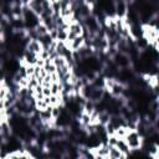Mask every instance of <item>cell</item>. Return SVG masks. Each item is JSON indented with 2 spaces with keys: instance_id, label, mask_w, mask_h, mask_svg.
Masks as SVG:
<instances>
[{
  "instance_id": "2",
  "label": "cell",
  "mask_w": 159,
  "mask_h": 159,
  "mask_svg": "<svg viewBox=\"0 0 159 159\" xmlns=\"http://www.w3.org/2000/svg\"><path fill=\"white\" fill-rule=\"evenodd\" d=\"M124 139L127 140V143H128L130 150H132V149H139V148H142V145H143V137H142V134H140L137 129L129 130V133L125 135Z\"/></svg>"
},
{
  "instance_id": "3",
  "label": "cell",
  "mask_w": 159,
  "mask_h": 159,
  "mask_svg": "<svg viewBox=\"0 0 159 159\" xmlns=\"http://www.w3.org/2000/svg\"><path fill=\"white\" fill-rule=\"evenodd\" d=\"M84 32V26L82 22L78 21H73L68 25V39L67 40H72L76 36H81Z\"/></svg>"
},
{
  "instance_id": "7",
  "label": "cell",
  "mask_w": 159,
  "mask_h": 159,
  "mask_svg": "<svg viewBox=\"0 0 159 159\" xmlns=\"http://www.w3.org/2000/svg\"><path fill=\"white\" fill-rule=\"evenodd\" d=\"M117 148H118L122 153H124V154H125V157H129L130 148H129V145H128V143H127V140H125L124 138H119V139H118Z\"/></svg>"
},
{
  "instance_id": "6",
  "label": "cell",
  "mask_w": 159,
  "mask_h": 159,
  "mask_svg": "<svg viewBox=\"0 0 159 159\" xmlns=\"http://www.w3.org/2000/svg\"><path fill=\"white\" fill-rule=\"evenodd\" d=\"M26 48H29L30 51H32V52L37 53L39 56H40V55H41V52L45 50V47H43L42 42H41L39 39H31V40L29 41V43H27Z\"/></svg>"
},
{
  "instance_id": "9",
  "label": "cell",
  "mask_w": 159,
  "mask_h": 159,
  "mask_svg": "<svg viewBox=\"0 0 159 159\" xmlns=\"http://www.w3.org/2000/svg\"><path fill=\"white\" fill-rule=\"evenodd\" d=\"M42 91H43V96H51L52 93H51V87H43L42 86Z\"/></svg>"
},
{
  "instance_id": "1",
  "label": "cell",
  "mask_w": 159,
  "mask_h": 159,
  "mask_svg": "<svg viewBox=\"0 0 159 159\" xmlns=\"http://www.w3.org/2000/svg\"><path fill=\"white\" fill-rule=\"evenodd\" d=\"M22 20L25 24V29L27 31L30 30H35L40 24H41V19L40 16L34 12L29 6H24V12H22Z\"/></svg>"
},
{
  "instance_id": "4",
  "label": "cell",
  "mask_w": 159,
  "mask_h": 159,
  "mask_svg": "<svg viewBox=\"0 0 159 159\" xmlns=\"http://www.w3.org/2000/svg\"><path fill=\"white\" fill-rule=\"evenodd\" d=\"M112 60L114 61V63L119 67V68H125V67H129L130 65V57L127 55V53H123V52H119L117 51L116 55L112 57Z\"/></svg>"
},
{
  "instance_id": "5",
  "label": "cell",
  "mask_w": 159,
  "mask_h": 159,
  "mask_svg": "<svg viewBox=\"0 0 159 159\" xmlns=\"http://www.w3.org/2000/svg\"><path fill=\"white\" fill-rule=\"evenodd\" d=\"M65 43H66V46H67L71 51H78L81 47L84 46V43H86V39H84L83 35H81V36H76V37L72 39V40H67V41H65Z\"/></svg>"
},
{
  "instance_id": "10",
  "label": "cell",
  "mask_w": 159,
  "mask_h": 159,
  "mask_svg": "<svg viewBox=\"0 0 159 159\" xmlns=\"http://www.w3.org/2000/svg\"><path fill=\"white\" fill-rule=\"evenodd\" d=\"M155 157H157V158H159V145H158V148H157V153H155Z\"/></svg>"
},
{
  "instance_id": "8",
  "label": "cell",
  "mask_w": 159,
  "mask_h": 159,
  "mask_svg": "<svg viewBox=\"0 0 159 159\" xmlns=\"http://www.w3.org/2000/svg\"><path fill=\"white\" fill-rule=\"evenodd\" d=\"M109 147V145H108ZM109 158L111 159H118V158H125V154L122 153L117 147H109Z\"/></svg>"
}]
</instances>
